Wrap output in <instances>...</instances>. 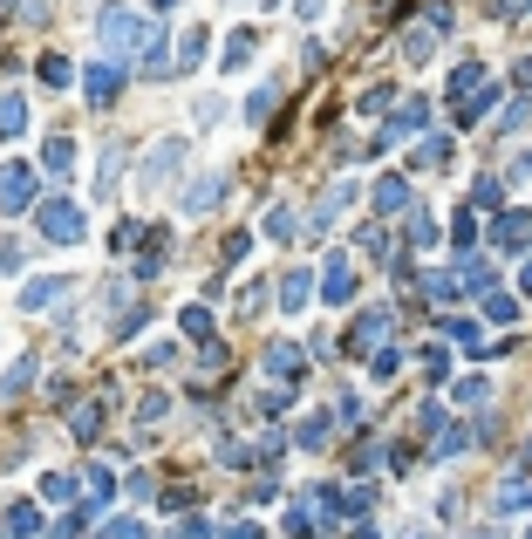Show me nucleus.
Returning a JSON list of instances; mask_svg holds the SVG:
<instances>
[{
    "mask_svg": "<svg viewBox=\"0 0 532 539\" xmlns=\"http://www.w3.org/2000/svg\"><path fill=\"white\" fill-rule=\"evenodd\" d=\"M266 369H273V376H301V355H294V348H266Z\"/></svg>",
    "mask_w": 532,
    "mask_h": 539,
    "instance_id": "4be33fe9",
    "label": "nucleus"
},
{
    "mask_svg": "<svg viewBox=\"0 0 532 539\" xmlns=\"http://www.w3.org/2000/svg\"><path fill=\"white\" fill-rule=\"evenodd\" d=\"M185 335H198V342H205V335H212V314H205V308H185Z\"/></svg>",
    "mask_w": 532,
    "mask_h": 539,
    "instance_id": "7c9ffc66",
    "label": "nucleus"
},
{
    "mask_svg": "<svg viewBox=\"0 0 532 539\" xmlns=\"http://www.w3.org/2000/svg\"><path fill=\"white\" fill-rule=\"evenodd\" d=\"M451 342L464 348V355H492L498 342H485V335H478V321H451Z\"/></svg>",
    "mask_w": 532,
    "mask_h": 539,
    "instance_id": "ddd939ff",
    "label": "nucleus"
},
{
    "mask_svg": "<svg viewBox=\"0 0 532 539\" xmlns=\"http://www.w3.org/2000/svg\"><path fill=\"white\" fill-rule=\"evenodd\" d=\"M110 539H144V526H130V519H123V526H110Z\"/></svg>",
    "mask_w": 532,
    "mask_h": 539,
    "instance_id": "72a5a7b5",
    "label": "nucleus"
},
{
    "mask_svg": "<svg viewBox=\"0 0 532 539\" xmlns=\"http://www.w3.org/2000/svg\"><path fill=\"white\" fill-rule=\"evenodd\" d=\"M266 232H273V239H294V205H273V212H266Z\"/></svg>",
    "mask_w": 532,
    "mask_h": 539,
    "instance_id": "393cba45",
    "label": "nucleus"
},
{
    "mask_svg": "<svg viewBox=\"0 0 532 539\" xmlns=\"http://www.w3.org/2000/svg\"><path fill=\"white\" fill-rule=\"evenodd\" d=\"M185 164V144H157L151 164H144V192H157V185H171V171Z\"/></svg>",
    "mask_w": 532,
    "mask_h": 539,
    "instance_id": "20e7f679",
    "label": "nucleus"
},
{
    "mask_svg": "<svg viewBox=\"0 0 532 539\" xmlns=\"http://www.w3.org/2000/svg\"><path fill=\"white\" fill-rule=\"evenodd\" d=\"M28 383H35V355H21V362H14V369L0 376V396H21Z\"/></svg>",
    "mask_w": 532,
    "mask_h": 539,
    "instance_id": "2eb2a0df",
    "label": "nucleus"
},
{
    "mask_svg": "<svg viewBox=\"0 0 532 539\" xmlns=\"http://www.w3.org/2000/svg\"><path fill=\"white\" fill-rule=\"evenodd\" d=\"M464 280H471L464 294H485V287H492V267H485V260H471V267H464Z\"/></svg>",
    "mask_w": 532,
    "mask_h": 539,
    "instance_id": "c85d7f7f",
    "label": "nucleus"
},
{
    "mask_svg": "<svg viewBox=\"0 0 532 539\" xmlns=\"http://www.w3.org/2000/svg\"><path fill=\"white\" fill-rule=\"evenodd\" d=\"M423 116H430V103H423V96H410V103L396 110V137H410V130H423Z\"/></svg>",
    "mask_w": 532,
    "mask_h": 539,
    "instance_id": "a211bd4d",
    "label": "nucleus"
},
{
    "mask_svg": "<svg viewBox=\"0 0 532 539\" xmlns=\"http://www.w3.org/2000/svg\"><path fill=\"white\" fill-rule=\"evenodd\" d=\"M41 164H48L55 178H69V171H76V144H69V137H48V144H41Z\"/></svg>",
    "mask_w": 532,
    "mask_h": 539,
    "instance_id": "1a4fd4ad",
    "label": "nucleus"
},
{
    "mask_svg": "<svg viewBox=\"0 0 532 539\" xmlns=\"http://www.w3.org/2000/svg\"><path fill=\"white\" fill-rule=\"evenodd\" d=\"M485 396H492V383H478V376H471V383H457V403H471V410H478Z\"/></svg>",
    "mask_w": 532,
    "mask_h": 539,
    "instance_id": "c756f323",
    "label": "nucleus"
},
{
    "mask_svg": "<svg viewBox=\"0 0 532 539\" xmlns=\"http://www.w3.org/2000/svg\"><path fill=\"white\" fill-rule=\"evenodd\" d=\"M82 89H89V103H110L116 89H123V69H116V62H96V69H89V82H82Z\"/></svg>",
    "mask_w": 532,
    "mask_h": 539,
    "instance_id": "0eeeda50",
    "label": "nucleus"
},
{
    "mask_svg": "<svg viewBox=\"0 0 532 539\" xmlns=\"http://www.w3.org/2000/svg\"><path fill=\"white\" fill-rule=\"evenodd\" d=\"M41 82H48V89H69V82H76V69H69L62 55H41Z\"/></svg>",
    "mask_w": 532,
    "mask_h": 539,
    "instance_id": "6ab92c4d",
    "label": "nucleus"
},
{
    "mask_svg": "<svg viewBox=\"0 0 532 539\" xmlns=\"http://www.w3.org/2000/svg\"><path fill=\"white\" fill-rule=\"evenodd\" d=\"M444 157H451V137H430V144H417V151H410V164H423V171H430V164H444Z\"/></svg>",
    "mask_w": 532,
    "mask_h": 539,
    "instance_id": "412c9836",
    "label": "nucleus"
},
{
    "mask_svg": "<svg viewBox=\"0 0 532 539\" xmlns=\"http://www.w3.org/2000/svg\"><path fill=\"white\" fill-rule=\"evenodd\" d=\"M498 246L526 253V246H532V212H505V219H498Z\"/></svg>",
    "mask_w": 532,
    "mask_h": 539,
    "instance_id": "6e6552de",
    "label": "nucleus"
},
{
    "mask_svg": "<svg viewBox=\"0 0 532 539\" xmlns=\"http://www.w3.org/2000/svg\"><path fill=\"white\" fill-rule=\"evenodd\" d=\"M35 198V171L28 164H0V212H21Z\"/></svg>",
    "mask_w": 532,
    "mask_h": 539,
    "instance_id": "7ed1b4c3",
    "label": "nucleus"
},
{
    "mask_svg": "<svg viewBox=\"0 0 532 539\" xmlns=\"http://www.w3.org/2000/svg\"><path fill=\"white\" fill-rule=\"evenodd\" d=\"M62 287H69V280H28V287H21V308H48V301H62Z\"/></svg>",
    "mask_w": 532,
    "mask_h": 539,
    "instance_id": "4468645a",
    "label": "nucleus"
},
{
    "mask_svg": "<svg viewBox=\"0 0 532 539\" xmlns=\"http://www.w3.org/2000/svg\"><path fill=\"white\" fill-rule=\"evenodd\" d=\"M532 505V478H512L505 492H498V512H526Z\"/></svg>",
    "mask_w": 532,
    "mask_h": 539,
    "instance_id": "f3484780",
    "label": "nucleus"
},
{
    "mask_svg": "<svg viewBox=\"0 0 532 539\" xmlns=\"http://www.w3.org/2000/svg\"><path fill=\"white\" fill-rule=\"evenodd\" d=\"M21 130H28V103L7 89V96H0V137H21Z\"/></svg>",
    "mask_w": 532,
    "mask_h": 539,
    "instance_id": "9b49d317",
    "label": "nucleus"
},
{
    "mask_svg": "<svg viewBox=\"0 0 532 539\" xmlns=\"http://www.w3.org/2000/svg\"><path fill=\"white\" fill-rule=\"evenodd\" d=\"M321 294H328V301H355V260H348V253H335V260H328V273H321Z\"/></svg>",
    "mask_w": 532,
    "mask_h": 539,
    "instance_id": "39448f33",
    "label": "nucleus"
},
{
    "mask_svg": "<svg viewBox=\"0 0 532 539\" xmlns=\"http://www.w3.org/2000/svg\"><path fill=\"white\" fill-rule=\"evenodd\" d=\"M273 103H280V89H273V82H266V89H253V103H246V116H253V123H260V116L273 110Z\"/></svg>",
    "mask_w": 532,
    "mask_h": 539,
    "instance_id": "cd10ccee",
    "label": "nucleus"
},
{
    "mask_svg": "<svg viewBox=\"0 0 532 539\" xmlns=\"http://www.w3.org/2000/svg\"><path fill=\"white\" fill-rule=\"evenodd\" d=\"M178 62H185V69H198V62H205V28H191V35L178 41Z\"/></svg>",
    "mask_w": 532,
    "mask_h": 539,
    "instance_id": "5701e85b",
    "label": "nucleus"
},
{
    "mask_svg": "<svg viewBox=\"0 0 532 539\" xmlns=\"http://www.w3.org/2000/svg\"><path fill=\"white\" fill-rule=\"evenodd\" d=\"M96 41H103V48H137V41H151V28H144L130 7H103V14H96Z\"/></svg>",
    "mask_w": 532,
    "mask_h": 539,
    "instance_id": "f257e3e1",
    "label": "nucleus"
},
{
    "mask_svg": "<svg viewBox=\"0 0 532 539\" xmlns=\"http://www.w3.org/2000/svg\"><path fill=\"white\" fill-rule=\"evenodd\" d=\"M376 205H382V212H403V205H410V185H403V178H382V185H376Z\"/></svg>",
    "mask_w": 532,
    "mask_h": 539,
    "instance_id": "dca6fc26",
    "label": "nucleus"
},
{
    "mask_svg": "<svg viewBox=\"0 0 532 539\" xmlns=\"http://www.w3.org/2000/svg\"><path fill=\"white\" fill-rule=\"evenodd\" d=\"M485 314H492V321H519V301H512V294H485Z\"/></svg>",
    "mask_w": 532,
    "mask_h": 539,
    "instance_id": "bb28decb",
    "label": "nucleus"
},
{
    "mask_svg": "<svg viewBox=\"0 0 532 539\" xmlns=\"http://www.w3.org/2000/svg\"><path fill=\"white\" fill-rule=\"evenodd\" d=\"M348 198H355V185H335V192H328V198H321V205H314V226H328V219L342 212Z\"/></svg>",
    "mask_w": 532,
    "mask_h": 539,
    "instance_id": "aec40b11",
    "label": "nucleus"
},
{
    "mask_svg": "<svg viewBox=\"0 0 532 539\" xmlns=\"http://www.w3.org/2000/svg\"><path fill=\"white\" fill-rule=\"evenodd\" d=\"M41 239H55V246H76L82 239V212L69 198H48V205H41Z\"/></svg>",
    "mask_w": 532,
    "mask_h": 539,
    "instance_id": "f03ea898",
    "label": "nucleus"
},
{
    "mask_svg": "<svg viewBox=\"0 0 532 539\" xmlns=\"http://www.w3.org/2000/svg\"><path fill=\"white\" fill-rule=\"evenodd\" d=\"M307 301H314V280H307V273H287V280H280V308L301 314Z\"/></svg>",
    "mask_w": 532,
    "mask_h": 539,
    "instance_id": "9d476101",
    "label": "nucleus"
},
{
    "mask_svg": "<svg viewBox=\"0 0 532 539\" xmlns=\"http://www.w3.org/2000/svg\"><path fill=\"white\" fill-rule=\"evenodd\" d=\"M301 444H328V417H307V424H301Z\"/></svg>",
    "mask_w": 532,
    "mask_h": 539,
    "instance_id": "473e14b6",
    "label": "nucleus"
},
{
    "mask_svg": "<svg viewBox=\"0 0 532 539\" xmlns=\"http://www.w3.org/2000/svg\"><path fill=\"white\" fill-rule=\"evenodd\" d=\"M219 198H226V178H205V185H191L185 192V212H212Z\"/></svg>",
    "mask_w": 532,
    "mask_h": 539,
    "instance_id": "f8f14e48",
    "label": "nucleus"
},
{
    "mask_svg": "<svg viewBox=\"0 0 532 539\" xmlns=\"http://www.w3.org/2000/svg\"><path fill=\"white\" fill-rule=\"evenodd\" d=\"M69 424H76V437H96V424H103V403H82Z\"/></svg>",
    "mask_w": 532,
    "mask_h": 539,
    "instance_id": "a878e982",
    "label": "nucleus"
},
{
    "mask_svg": "<svg viewBox=\"0 0 532 539\" xmlns=\"http://www.w3.org/2000/svg\"><path fill=\"white\" fill-rule=\"evenodd\" d=\"M246 55H253V35H232V41H226V69H239Z\"/></svg>",
    "mask_w": 532,
    "mask_h": 539,
    "instance_id": "2f4dec72",
    "label": "nucleus"
},
{
    "mask_svg": "<svg viewBox=\"0 0 532 539\" xmlns=\"http://www.w3.org/2000/svg\"><path fill=\"white\" fill-rule=\"evenodd\" d=\"M82 485H89V499H110V492H116V478L103 471V464H89V471H82Z\"/></svg>",
    "mask_w": 532,
    "mask_h": 539,
    "instance_id": "b1692460",
    "label": "nucleus"
},
{
    "mask_svg": "<svg viewBox=\"0 0 532 539\" xmlns=\"http://www.w3.org/2000/svg\"><path fill=\"white\" fill-rule=\"evenodd\" d=\"M382 328H389V308L355 314V328H348V342H342V348H369V342H382Z\"/></svg>",
    "mask_w": 532,
    "mask_h": 539,
    "instance_id": "423d86ee",
    "label": "nucleus"
},
{
    "mask_svg": "<svg viewBox=\"0 0 532 539\" xmlns=\"http://www.w3.org/2000/svg\"><path fill=\"white\" fill-rule=\"evenodd\" d=\"M14 7H21V0H0V21H7V14H14Z\"/></svg>",
    "mask_w": 532,
    "mask_h": 539,
    "instance_id": "f704fd0d",
    "label": "nucleus"
}]
</instances>
